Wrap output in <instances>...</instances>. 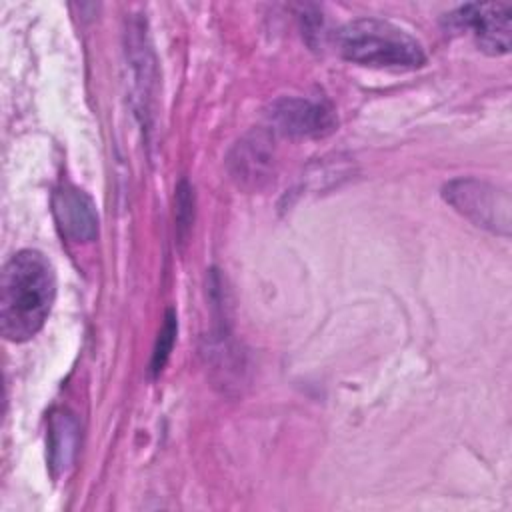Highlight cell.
<instances>
[{
  "instance_id": "9",
  "label": "cell",
  "mask_w": 512,
  "mask_h": 512,
  "mask_svg": "<svg viewBox=\"0 0 512 512\" xmlns=\"http://www.w3.org/2000/svg\"><path fill=\"white\" fill-rule=\"evenodd\" d=\"M176 330H178V322H176V314L174 310H168L164 316V324L158 332L156 344H154V352H152V362H150V370L152 374H160V370L166 366L168 356L172 352L174 340H176Z\"/></svg>"
},
{
  "instance_id": "10",
  "label": "cell",
  "mask_w": 512,
  "mask_h": 512,
  "mask_svg": "<svg viewBox=\"0 0 512 512\" xmlns=\"http://www.w3.org/2000/svg\"><path fill=\"white\" fill-rule=\"evenodd\" d=\"M174 218H176V228H178V234L184 236L194 220V194H192V186L182 180L176 188V212H174Z\"/></svg>"
},
{
  "instance_id": "3",
  "label": "cell",
  "mask_w": 512,
  "mask_h": 512,
  "mask_svg": "<svg viewBox=\"0 0 512 512\" xmlns=\"http://www.w3.org/2000/svg\"><path fill=\"white\" fill-rule=\"evenodd\" d=\"M442 198L478 228L510 236L512 202L506 190L478 178H456L444 184Z\"/></svg>"
},
{
  "instance_id": "6",
  "label": "cell",
  "mask_w": 512,
  "mask_h": 512,
  "mask_svg": "<svg viewBox=\"0 0 512 512\" xmlns=\"http://www.w3.org/2000/svg\"><path fill=\"white\" fill-rule=\"evenodd\" d=\"M52 212L60 232L74 242H90L98 234L94 200L76 186H62L52 196Z\"/></svg>"
},
{
  "instance_id": "7",
  "label": "cell",
  "mask_w": 512,
  "mask_h": 512,
  "mask_svg": "<svg viewBox=\"0 0 512 512\" xmlns=\"http://www.w3.org/2000/svg\"><path fill=\"white\" fill-rule=\"evenodd\" d=\"M230 172L240 184L258 186L272 168V150L264 134H252L240 140L230 158Z\"/></svg>"
},
{
  "instance_id": "1",
  "label": "cell",
  "mask_w": 512,
  "mask_h": 512,
  "mask_svg": "<svg viewBox=\"0 0 512 512\" xmlns=\"http://www.w3.org/2000/svg\"><path fill=\"white\" fill-rule=\"evenodd\" d=\"M56 298L52 262L38 250L16 252L2 268L0 330L10 342H26L40 332Z\"/></svg>"
},
{
  "instance_id": "5",
  "label": "cell",
  "mask_w": 512,
  "mask_h": 512,
  "mask_svg": "<svg viewBox=\"0 0 512 512\" xmlns=\"http://www.w3.org/2000/svg\"><path fill=\"white\" fill-rule=\"evenodd\" d=\"M268 118L278 132L294 138L326 136L336 126L334 110L326 102L298 96H284L272 102Z\"/></svg>"
},
{
  "instance_id": "8",
  "label": "cell",
  "mask_w": 512,
  "mask_h": 512,
  "mask_svg": "<svg viewBox=\"0 0 512 512\" xmlns=\"http://www.w3.org/2000/svg\"><path fill=\"white\" fill-rule=\"evenodd\" d=\"M48 430H50L48 432L50 468L54 474H62L74 460V454L78 448V438H80V428L72 414L54 412L50 418Z\"/></svg>"
},
{
  "instance_id": "2",
  "label": "cell",
  "mask_w": 512,
  "mask_h": 512,
  "mask_svg": "<svg viewBox=\"0 0 512 512\" xmlns=\"http://www.w3.org/2000/svg\"><path fill=\"white\" fill-rule=\"evenodd\" d=\"M342 58L372 68L414 70L426 62L422 44L400 26L380 18H358L336 32Z\"/></svg>"
},
{
  "instance_id": "4",
  "label": "cell",
  "mask_w": 512,
  "mask_h": 512,
  "mask_svg": "<svg viewBox=\"0 0 512 512\" xmlns=\"http://www.w3.org/2000/svg\"><path fill=\"white\" fill-rule=\"evenodd\" d=\"M512 8L510 4H464L446 16L450 30H468L478 48L486 54H508L512 44Z\"/></svg>"
}]
</instances>
